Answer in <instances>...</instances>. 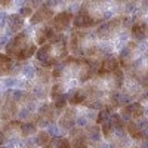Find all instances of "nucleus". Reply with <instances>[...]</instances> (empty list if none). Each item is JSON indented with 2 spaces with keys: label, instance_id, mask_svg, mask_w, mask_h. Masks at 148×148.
<instances>
[{
  "label": "nucleus",
  "instance_id": "obj_2",
  "mask_svg": "<svg viewBox=\"0 0 148 148\" xmlns=\"http://www.w3.org/2000/svg\"><path fill=\"white\" fill-rule=\"evenodd\" d=\"M34 52H36V46L28 40V36L25 33L18 34L8 45V55L16 59H28Z\"/></svg>",
  "mask_w": 148,
  "mask_h": 148
},
{
  "label": "nucleus",
  "instance_id": "obj_3",
  "mask_svg": "<svg viewBox=\"0 0 148 148\" xmlns=\"http://www.w3.org/2000/svg\"><path fill=\"white\" fill-rule=\"evenodd\" d=\"M73 15L70 14V12H61V14H58L55 18H53V24H52V28L55 31H62L68 27V24L71 21Z\"/></svg>",
  "mask_w": 148,
  "mask_h": 148
},
{
  "label": "nucleus",
  "instance_id": "obj_9",
  "mask_svg": "<svg viewBox=\"0 0 148 148\" xmlns=\"http://www.w3.org/2000/svg\"><path fill=\"white\" fill-rule=\"evenodd\" d=\"M12 59L6 55H0V76H3V74H9L12 71Z\"/></svg>",
  "mask_w": 148,
  "mask_h": 148
},
{
  "label": "nucleus",
  "instance_id": "obj_5",
  "mask_svg": "<svg viewBox=\"0 0 148 148\" xmlns=\"http://www.w3.org/2000/svg\"><path fill=\"white\" fill-rule=\"evenodd\" d=\"M53 16V12H52V9H49L47 8V5H42L40 6V9L36 12V14L33 15V18H31V22L33 24H39L40 21L42 22H46V21H49Z\"/></svg>",
  "mask_w": 148,
  "mask_h": 148
},
{
  "label": "nucleus",
  "instance_id": "obj_1",
  "mask_svg": "<svg viewBox=\"0 0 148 148\" xmlns=\"http://www.w3.org/2000/svg\"><path fill=\"white\" fill-rule=\"evenodd\" d=\"M67 53V43L65 39L61 34H56L53 39L46 43L43 47H40V51L37 52V59L46 67L52 65L55 61L61 59Z\"/></svg>",
  "mask_w": 148,
  "mask_h": 148
},
{
  "label": "nucleus",
  "instance_id": "obj_4",
  "mask_svg": "<svg viewBox=\"0 0 148 148\" xmlns=\"http://www.w3.org/2000/svg\"><path fill=\"white\" fill-rule=\"evenodd\" d=\"M142 116H144V107L139 102L130 104V105L125 107V110H123V117L125 119H136V120H139V119H142Z\"/></svg>",
  "mask_w": 148,
  "mask_h": 148
},
{
  "label": "nucleus",
  "instance_id": "obj_10",
  "mask_svg": "<svg viewBox=\"0 0 148 148\" xmlns=\"http://www.w3.org/2000/svg\"><path fill=\"white\" fill-rule=\"evenodd\" d=\"M31 14H33L31 8H22L21 9V16H30Z\"/></svg>",
  "mask_w": 148,
  "mask_h": 148
},
{
  "label": "nucleus",
  "instance_id": "obj_6",
  "mask_svg": "<svg viewBox=\"0 0 148 148\" xmlns=\"http://www.w3.org/2000/svg\"><path fill=\"white\" fill-rule=\"evenodd\" d=\"M74 125H76V113L74 110H67L65 114L62 116V120H61V126L64 129H71Z\"/></svg>",
  "mask_w": 148,
  "mask_h": 148
},
{
  "label": "nucleus",
  "instance_id": "obj_7",
  "mask_svg": "<svg viewBox=\"0 0 148 148\" xmlns=\"http://www.w3.org/2000/svg\"><path fill=\"white\" fill-rule=\"evenodd\" d=\"M147 34V24L145 22H135L132 28V36L136 40H144Z\"/></svg>",
  "mask_w": 148,
  "mask_h": 148
},
{
  "label": "nucleus",
  "instance_id": "obj_8",
  "mask_svg": "<svg viewBox=\"0 0 148 148\" xmlns=\"http://www.w3.org/2000/svg\"><path fill=\"white\" fill-rule=\"evenodd\" d=\"M6 22H8V27L10 31H18L24 25V21H22L21 15H10V16H8Z\"/></svg>",
  "mask_w": 148,
  "mask_h": 148
}]
</instances>
